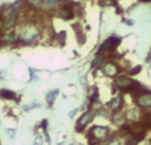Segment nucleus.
Listing matches in <instances>:
<instances>
[{"label": "nucleus", "instance_id": "obj_13", "mask_svg": "<svg viewBox=\"0 0 151 145\" xmlns=\"http://www.w3.org/2000/svg\"><path fill=\"white\" fill-rule=\"evenodd\" d=\"M60 1V0H47V1L44 3L45 8H48V9H52V8L57 7V3Z\"/></svg>", "mask_w": 151, "mask_h": 145}, {"label": "nucleus", "instance_id": "obj_14", "mask_svg": "<svg viewBox=\"0 0 151 145\" xmlns=\"http://www.w3.org/2000/svg\"><path fill=\"white\" fill-rule=\"evenodd\" d=\"M58 94V91L57 90H53V92H49L48 94V96H47V100L49 102V104H52L53 103V100H55V98H56V95Z\"/></svg>", "mask_w": 151, "mask_h": 145}, {"label": "nucleus", "instance_id": "obj_4", "mask_svg": "<svg viewBox=\"0 0 151 145\" xmlns=\"http://www.w3.org/2000/svg\"><path fill=\"white\" fill-rule=\"evenodd\" d=\"M107 133H109V129L106 127H94L91 128L89 137L96 139V140H102V139H105L107 136Z\"/></svg>", "mask_w": 151, "mask_h": 145}, {"label": "nucleus", "instance_id": "obj_7", "mask_svg": "<svg viewBox=\"0 0 151 145\" xmlns=\"http://www.w3.org/2000/svg\"><path fill=\"white\" fill-rule=\"evenodd\" d=\"M137 100H138V104L141 107H143V108H150L151 107V94L150 92L142 94V95H139L138 98H137Z\"/></svg>", "mask_w": 151, "mask_h": 145}, {"label": "nucleus", "instance_id": "obj_12", "mask_svg": "<svg viewBox=\"0 0 151 145\" xmlns=\"http://www.w3.org/2000/svg\"><path fill=\"white\" fill-rule=\"evenodd\" d=\"M0 98L5 99V100H13V99H16L17 96H16V94L13 92V91L7 90V88H1V90H0Z\"/></svg>", "mask_w": 151, "mask_h": 145}, {"label": "nucleus", "instance_id": "obj_19", "mask_svg": "<svg viewBox=\"0 0 151 145\" xmlns=\"http://www.w3.org/2000/svg\"><path fill=\"white\" fill-rule=\"evenodd\" d=\"M147 145H151V141H150V143H149V144H147Z\"/></svg>", "mask_w": 151, "mask_h": 145}, {"label": "nucleus", "instance_id": "obj_1", "mask_svg": "<svg viewBox=\"0 0 151 145\" xmlns=\"http://www.w3.org/2000/svg\"><path fill=\"white\" fill-rule=\"evenodd\" d=\"M41 34V28L33 21H25L24 24H21L17 29V40L19 44L23 45H31L35 41H37V38Z\"/></svg>", "mask_w": 151, "mask_h": 145}, {"label": "nucleus", "instance_id": "obj_8", "mask_svg": "<svg viewBox=\"0 0 151 145\" xmlns=\"http://www.w3.org/2000/svg\"><path fill=\"white\" fill-rule=\"evenodd\" d=\"M102 71H104V74H105V75H107V77H114V75H117V74H118L119 69H118V66H117V65H114L113 62H110V63H106V65L104 66Z\"/></svg>", "mask_w": 151, "mask_h": 145}, {"label": "nucleus", "instance_id": "obj_17", "mask_svg": "<svg viewBox=\"0 0 151 145\" xmlns=\"http://www.w3.org/2000/svg\"><path fill=\"white\" fill-rule=\"evenodd\" d=\"M141 69H142L141 66H137V68H134V69H133V71H131V74H133V75H134V74H138V72L141 71Z\"/></svg>", "mask_w": 151, "mask_h": 145}, {"label": "nucleus", "instance_id": "obj_15", "mask_svg": "<svg viewBox=\"0 0 151 145\" xmlns=\"http://www.w3.org/2000/svg\"><path fill=\"white\" fill-rule=\"evenodd\" d=\"M28 3L31 4V7H41L44 0H28Z\"/></svg>", "mask_w": 151, "mask_h": 145}, {"label": "nucleus", "instance_id": "obj_9", "mask_svg": "<svg viewBox=\"0 0 151 145\" xmlns=\"http://www.w3.org/2000/svg\"><path fill=\"white\" fill-rule=\"evenodd\" d=\"M58 16H60L61 18L69 20V18L73 17V8L69 7V5H64V7L58 11Z\"/></svg>", "mask_w": 151, "mask_h": 145}, {"label": "nucleus", "instance_id": "obj_11", "mask_svg": "<svg viewBox=\"0 0 151 145\" xmlns=\"http://www.w3.org/2000/svg\"><path fill=\"white\" fill-rule=\"evenodd\" d=\"M113 123L115 125H119V127H123L126 123V116L122 112H115L114 116H113Z\"/></svg>", "mask_w": 151, "mask_h": 145}, {"label": "nucleus", "instance_id": "obj_2", "mask_svg": "<svg viewBox=\"0 0 151 145\" xmlns=\"http://www.w3.org/2000/svg\"><path fill=\"white\" fill-rule=\"evenodd\" d=\"M16 44H19V40L13 31L0 33V46H13Z\"/></svg>", "mask_w": 151, "mask_h": 145}, {"label": "nucleus", "instance_id": "obj_3", "mask_svg": "<svg viewBox=\"0 0 151 145\" xmlns=\"http://www.w3.org/2000/svg\"><path fill=\"white\" fill-rule=\"evenodd\" d=\"M119 42H121V38H118V37H110V38H107L99 46V53L105 52V50H114L119 45Z\"/></svg>", "mask_w": 151, "mask_h": 145}, {"label": "nucleus", "instance_id": "obj_5", "mask_svg": "<svg viewBox=\"0 0 151 145\" xmlns=\"http://www.w3.org/2000/svg\"><path fill=\"white\" fill-rule=\"evenodd\" d=\"M131 83H133V79H130V78H127V77H121L115 80V86L122 91H129Z\"/></svg>", "mask_w": 151, "mask_h": 145}, {"label": "nucleus", "instance_id": "obj_16", "mask_svg": "<svg viewBox=\"0 0 151 145\" xmlns=\"http://www.w3.org/2000/svg\"><path fill=\"white\" fill-rule=\"evenodd\" d=\"M101 63H102V55H97L93 61V68H97V66H99Z\"/></svg>", "mask_w": 151, "mask_h": 145}, {"label": "nucleus", "instance_id": "obj_10", "mask_svg": "<svg viewBox=\"0 0 151 145\" xmlns=\"http://www.w3.org/2000/svg\"><path fill=\"white\" fill-rule=\"evenodd\" d=\"M122 106H123V98L122 96H117V98H114L113 100H110V103L107 104V107L111 108L113 111H119V109L122 108Z\"/></svg>", "mask_w": 151, "mask_h": 145}, {"label": "nucleus", "instance_id": "obj_18", "mask_svg": "<svg viewBox=\"0 0 151 145\" xmlns=\"http://www.w3.org/2000/svg\"><path fill=\"white\" fill-rule=\"evenodd\" d=\"M109 145H121V143H119V140H111L109 143Z\"/></svg>", "mask_w": 151, "mask_h": 145}, {"label": "nucleus", "instance_id": "obj_6", "mask_svg": "<svg viewBox=\"0 0 151 145\" xmlns=\"http://www.w3.org/2000/svg\"><path fill=\"white\" fill-rule=\"evenodd\" d=\"M93 116H94V112H93V111L85 112V114H83V116L81 117L80 122H78V124H77V127H76V129H77V131H82V128L85 127V125L88 124L89 122H91Z\"/></svg>", "mask_w": 151, "mask_h": 145}]
</instances>
